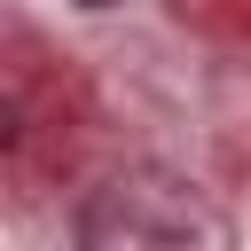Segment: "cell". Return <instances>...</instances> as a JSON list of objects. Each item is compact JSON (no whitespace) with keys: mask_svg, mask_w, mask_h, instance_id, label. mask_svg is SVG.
Instances as JSON below:
<instances>
[{"mask_svg":"<svg viewBox=\"0 0 251 251\" xmlns=\"http://www.w3.org/2000/svg\"><path fill=\"white\" fill-rule=\"evenodd\" d=\"M188 235H196V212L157 173L110 180L78 212V251H188Z\"/></svg>","mask_w":251,"mask_h":251,"instance_id":"obj_1","label":"cell"},{"mask_svg":"<svg viewBox=\"0 0 251 251\" xmlns=\"http://www.w3.org/2000/svg\"><path fill=\"white\" fill-rule=\"evenodd\" d=\"M78 8H110V0H78Z\"/></svg>","mask_w":251,"mask_h":251,"instance_id":"obj_2","label":"cell"}]
</instances>
